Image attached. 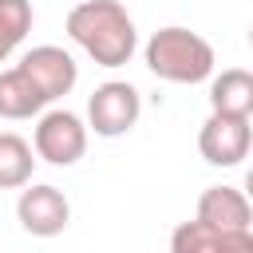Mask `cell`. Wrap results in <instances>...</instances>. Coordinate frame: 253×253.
<instances>
[{
  "instance_id": "obj_1",
  "label": "cell",
  "mask_w": 253,
  "mask_h": 253,
  "mask_svg": "<svg viewBox=\"0 0 253 253\" xmlns=\"http://www.w3.org/2000/svg\"><path fill=\"white\" fill-rule=\"evenodd\" d=\"M67 36L99 67H123L138 47L134 20L119 0H79L67 12Z\"/></svg>"
},
{
  "instance_id": "obj_2",
  "label": "cell",
  "mask_w": 253,
  "mask_h": 253,
  "mask_svg": "<svg viewBox=\"0 0 253 253\" xmlns=\"http://www.w3.org/2000/svg\"><path fill=\"white\" fill-rule=\"evenodd\" d=\"M142 55H146V67L166 83H202L213 75V63H217L213 43L190 28H178V24L158 28L146 40Z\"/></svg>"
},
{
  "instance_id": "obj_3",
  "label": "cell",
  "mask_w": 253,
  "mask_h": 253,
  "mask_svg": "<svg viewBox=\"0 0 253 253\" xmlns=\"http://www.w3.org/2000/svg\"><path fill=\"white\" fill-rule=\"evenodd\" d=\"M32 150H36V158H43L51 166H75L87 154V123L63 107L43 111L32 130Z\"/></svg>"
},
{
  "instance_id": "obj_4",
  "label": "cell",
  "mask_w": 253,
  "mask_h": 253,
  "mask_svg": "<svg viewBox=\"0 0 253 253\" xmlns=\"http://www.w3.org/2000/svg\"><path fill=\"white\" fill-rule=\"evenodd\" d=\"M138 115H142V99H138L134 83H126V79H107L87 99V130H95L99 138L126 134L138 123Z\"/></svg>"
},
{
  "instance_id": "obj_5",
  "label": "cell",
  "mask_w": 253,
  "mask_h": 253,
  "mask_svg": "<svg viewBox=\"0 0 253 253\" xmlns=\"http://www.w3.org/2000/svg\"><path fill=\"white\" fill-rule=\"evenodd\" d=\"M16 217L32 237H59L71 221V202L59 186H47V182L32 186L28 182L16 198Z\"/></svg>"
},
{
  "instance_id": "obj_6",
  "label": "cell",
  "mask_w": 253,
  "mask_h": 253,
  "mask_svg": "<svg viewBox=\"0 0 253 253\" xmlns=\"http://www.w3.org/2000/svg\"><path fill=\"white\" fill-rule=\"evenodd\" d=\"M16 67L32 79V87L43 95V103L63 99V95L79 83V63L71 59V51L55 47V43H40V47H32Z\"/></svg>"
},
{
  "instance_id": "obj_7",
  "label": "cell",
  "mask_w": 253,
  "mask_h": 253,
  "mask_svg": "<svg viewBox=\"0 0 253 253\" xmlns=\"http://www.w3.org/2000/svg\"><path fill=\"white\" fill-rule=\"evenodd\" d=\"M249 142H253V126L249 119H237V115L210 111V119L198 130V150L210 166H237L249 154Z\"/></svg>"
},
{
  "instance_id": "obj_8",
  "label": "cell",
  "mask_w": 253,
  "mask_h": 253,
  "mask_svg": "<svg viewBox=\"0 0 253 253\" xmlns=\"http://www.w3.org/2000/svg\"><path fill=\"white\" fill-rule=\"evenodd\" d=\"M194 217L202 225H210V229H229V233H245L253 225L249 198L237 186H206L202 198H198V213Z\"/></svg>"
},
{
  "instance_id": "obj_9",
  "label": "cell",
  "mask_w": 253,
  "mask_h": 253,
  "mask_svg": "<svg viewBox=\"0 0 253 253\" xmlns=\"http://www.w3.org/2000/svg\"><path fill=\"white\" fill-rule=\"evenodd\" d=\"M170 253H253V233H229V229H210L198 217L178 221L170 233Z\"/></svg>"
},
{
  "instance_id": "obj_10",
  "label": "cell",
  "mask_w": 253,
  "mask_h": 253,
  "mask_svg": "<svg viewBox=\"0 0 253 253\" xmlns=\"http://www.w3.org/2000/svg\"><path fill=\"white\" fill-rule=\"evenodd\" d=\"M210 111L213 115H253V75L245 67H225L221 75L210 79Z\"/></svg>"
},
{
  "instance_id": "obj_11",
  "label": "cell",
  "mask_w": 253,
  "mask_h": 253,
  "mask_svg": "<svg viewBox=\"0 0 253 253\" xmlns=\"http://www.w3.org/2000/svg\"><path fill=\"white\" fill-rule=\"evenodd\" d=\"M43 107H47L43 95L32 87V79L20 67L0 71V119H32Z\"/></svg>"
},
{
  "instance_id": "obj_12",
  "label": "cell",
  "mask_w": 253,
  "mask_h": 253,
  "mask_svg": "<svg viewBox=\"0 0 253 253\" xmlns=\"http://www.w3.org/2000/svg\"><path fill=\"white\" fill-rule=\"evenodd\" d=\"M36 170V150L16 130H0V190H24Z\"/></svg>"
},
{
  "instance_id": "obj_13",
  "label": "cell",
  "mask_w": 253,
  "mask_h": 253,
  "mask_svg": "<svg viewBox=\"0 0 253 253\" xmlns=\"http://www.w3.org/2000/svg\"><path fill=\"white\" fill-rule=\"evenodd\" d=\"M32 32V0H0V63Z\"/></svg>"
}]
</instances>
